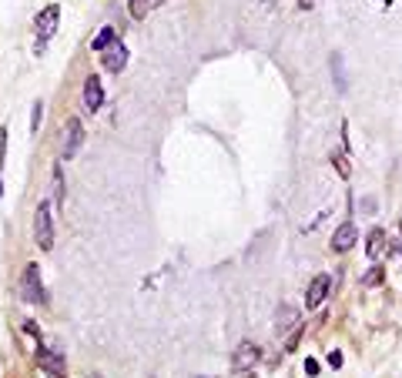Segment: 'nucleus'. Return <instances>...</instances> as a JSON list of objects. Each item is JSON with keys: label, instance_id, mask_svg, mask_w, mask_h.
I'll list each match as a JSON object with an SVG mask.
<instances>
[{"label": "nucleus", "instance_id": "obj_1", "mask_svg": "<svg viewBox=\"0 0 402 378\" xmlns=\"http://www.w3.org/2000/svg\"><path fill=\"white\" fill-rule=\"evenodd\" d=\"M34 241L41 251H50L54 248V211H50V204L41 201V208L34 214Z\"/></svg>", "mask_w": 402, "mask_h": 378}, {"label": "nucleus", "instance_id": "obj_2", "mask_svg": "<svg viewBox=\"0 0 402 378\" xmlns=\"http://www.w3.org/2000/svg\"><path fill=\"white\" fill-rule=\"evenodd\" d=\"M20 298L27 304L44 302V281H41V268L37 265H27L24 274H20Z\"/></svg>", "mask_w": 402, "mask_h": 378}, {"label": "nucleus", "instance_id": "obj_3", "mask_svg": "<svg viewBox=\"0 0 402 378\" xmlns=\"http://www.w3.org/2000/svg\"><path fill=\"white\" fill-rule=\"evenodd\" d=\"M81 144H84V124H81L78 118H67V124H64V141H61L64 161H71V158L81 151Z\"/></svg>", "mask_w": 402, "mask_h": 378}, {"label": "nucleus", "instance_id": "obj_4", "mask_svg": "<svg viewBox=\"0 0 402 378\" xmlns=\"http://www.w3.org/2000/svg\"><path fill=\"white\" fill-rule=\"evenodd\" d=\"M57 20H61V7H57V4H47L44 10L34 17V27H37V37H41V44L54 37V31H57Z\"/></svg>", "mask_w": 402, "mask_h": 378}, {"label": "nucleus", "instance_id": "obj_5", "mask_svg": "<svg viewBox=\"0 0 402 378\" xmlns=\"http://www.w3.org/2000/svg\"><path fill=\"white\" fill-rule=\"evenodd\" d=\"M258 358H262V348L255 345V342H242L232 355V368L235 372H248V368L258 365Z\"/></svg>", "mask_w": 402, "mask_h": 378}, {"label": "nucleus", "instance_id": "obj_6", "mask_svg": "<svg viewBox=\"0 0 402 378\" xmlns=\"http://www.w3.org/2000/svg\"><path fill=\"white\" fill-rule=\"evenodd\" d=\"M328 288H332V274H315L312 278V285H309V291H305V308H319V304L328 298Z\"/></svg>", "mask_w": 402, "mask_h": 378}, {"label": "nucleus", "instance_id": "obj_7", "mask_svg": "<svg viewBox=\"0 0 402 378\" xmlns=\"http://www.w3.org/2000/svg\"><path fill=\"white\" fill-rule=\"evenodd\" d=\"M101 104H104V84L97 80V77H88L84 80V111H101Z\"/></svg>", "mask_w": 402, "mask_h": 378}, {"label": "nucleus", "instance_id": "obj_8", "mask_svg": "<svg viewBox=\"0 0 402 378\" xmlns=\"http://www.w3.org/2000/svg\"><path fill=\"white\" fill-rule=\"evenodd\" d=\"M104 67H108L111 74H121L124 67H127V47L121 41H114V44L104 50Z\"/></svg>", "mask_w": 402, "mask_h": 378}, {"label": "nucleus", "instance_id": "obj_9", "mask_svg": "<svg viewBox=\"0 0 402 378\" xmlns=\"http://www.w3.org/2000/svg\"><path fill=\"white\" fill-rule=\"evenodd\" d=\"M356 241H359V227L352 225V221L339 225L335 227V234H332V248H335V251H349Z\"/></svg>", "mask_w": 402, "mask_h": 378}, {"label": "nucleus", "instance_id": "obj_10", "mask_svg": "<svg viewBox=\"0 0 402 378\" xmlns=\"http://www.w3.org/2000/svg\"><path fill=\"white\" fill-rule=\"evenodd\" d=\"M37 362H41V368H44L50 378H61L64 372H67V362H64L57 351H47V348H41V355H37Z\"/></svg>", "mask_w": 402, "mask_h": 378}, {"label": "nucleus", "instance_id": "obj_11", "mask_svg": "<svg viewBox=\"0 0 402 378\" xmlns=\"http://www.w3.org/2000/svg\"><path fill=\"white\" fill-rule=\"evenodd\" d=\"M366 255H369L372 261H379V258L386 255V231H382V227H372V231H369V244H366Z\"/></svg>", "mask_w": 402, "mask_h": 378}, {"label": "nucleus", "instance_id": "obj_12", "mask_svg": "<svg viewBox=\"0 0 402 378\" xmlns=\"http://www.w3.org/2000/svg\"><path fill=\"white\" fill-rule=\"evenodd\" d=\"M298 325V318H295V312L289 308V304H282L279 308V315H275V332H289V328H295Z\"/></svg>", "mask_w": 402, "mask_h": 378}, {"label": "nucleus", "instance_id": "obj_13", "mask_svg": "<svg viewBox=\"0 0 402 378\" xmlns=\"http://www.w3.org/2000/svg\"><path fill=\"white\" fill-rule=\"evenodd\" d=\"M127 4H131V7H127L131 17H134V20H144V17L151 14V7H158L161 0H127Z\"/></svg>", "mask_w": 402, "mask_h": 378}, {"label": "nucleus", "instance_id": "obj_14", "mask_svg": "<svg viewBox=\"0 0 402 378\" xmlns=\"http://www.w3.org/2000/svg\"><path fill=\"white\" fill-rule=\"evenodd\" d=\"M114 41H118V37H114V27H104V31H101V34H97V37L91 41V47H94V50H101V54H104V50H108V47L114 44Z\"/></svg>", "mask_w": 402, "mask_h": 378}, {"label": "nucleus", "instance_id": "obj_15", "mask_svg": "<svg viewBox=\"0 0 402 378\" xmlns=\"http://www.w3.org/2000/svg\"><path fill=\"white\" fill-rule=\"evenodd\" d=\"M54 208H57V211L64 208V174H61V167H54Z\"/></svg>", "mask_w": 402, "mask_h": 378}, {"label": "nucleus", "instance_id": "obj_16", "mask_svg": "<svg viewBox=\"0 0 402 378\" xmlns=\"http://www.w3.org/2000/svg\"><path fill=\"white\" fill-rule=\"evenodd\" d=\"M382 281H386V272H382L379 265H372V268H369V274L362 278V285H366V288H379V285H382Z\"/></svg>", "mask_w": 402, "mask_h": 378}, {"label": "nucleus", "instance_id": "obj_17", "mask_svg": "<svg viewBox=\"0 0 402 378\" xmlns=\"http://www.w3.org/2000/svg\"><path fill=\"white\" fill-rule=\"evenodd\" d=\"M332 74H335L339 91H345V71H342V57H339V54H332Z\"/></svg>", "mask_w": 402, "mask_h": 378}, {"label": "nucleus", "instance_id": "obj_18", "mask_svg": "<svg viewBox=\"0 0 402 378\" xmlns=\"http://www.w3.org/2000/svg\"><path fill=\"white\" fill-rule=\"evenodd\" d=\"M302 332H305V328H302V325H295L292 335L285 338V351H295V348H298V342H302Z\"/></svg>", "mask_w": 402, "mask_h": 378}, {"label": "nucleus", "instance_id": "obj_19", "mask_svg": "<svg viewBox=\"0 0 402 378\" xmlns=\"http://www.w3.org/2000/svg\"><path fill=\"white\" fill-rule=\"evenodd\" d=\"M332 164L339 167L342 178H349V174H352V167H349V158H345V154H332Z\"/></svg>", "mask_w": 402, "mask_h": 378}, {"label": "nucleus", "instance_id": "obj_20", "mask_svg": "<svg viewBox=\"0 0 402 378\" xmlns=\"http://www.w3.org/2000/svg\"><path fill=\"white\" fill-rule=\"evenodd\" d=\"M41 118H44V104H41V101H34V114H31V134H37V127H41Z\"/></svg>", "mask_w": 402, "mask_h": 378}, {"label": "nucleus", "instance_id": "obj_21", "mask_svg": "<svg viewBox=\"0 0 402 378\" xmlns=\"http://www.w3.org/2000/svg\"><path fill=\"white\" fill-rule=\"evenodd\" d=\"M328 365H332V368H342V351H328Z\"/></svg>", "mask_w": 402, "mask_h": 378}, {"label": "nucleus", "instance_id": "obj_22", "mask_svg": "<svg viewBox=\"0 0 402 378\" xmlns=\"http://www.w3.org/2000/svg\"><path fill=\"white\" fill-rule=\"evenodd\" d=\"M305 375H319V362H315V358H309V362H305Z\"/></svg>", "mask_w": 402, "mask_h": 378}, {"label": "nucleus", "instance_id": "obj_23", "mask_svg": "<svg viewBox=\"0 0 402 378\" xmlns=\"http://www.w3.org/2000/svg\"><path fill=\"white\" fill-rule=\"evenodd\" d=\"M298 7H302V10H312V7H315V0H298Z\"/></svg>", "mask_w": 402, "mask_h": 378}, {"label": "nucleus", "instance_id": "obj_24", "mask_svg": "<svg viewBox=\"0 0 402 378\" xmlns=\"http://www.w3.org/2000/svg\"><path fill=\"white\" fill-rule=\"evenodd\" d=\"M0 195H4V184H0Z\"/></svg>", "mask_w": 402, "mask_h": 378}, {"label": "nucleus", "instance_id": "obj_25", "mask_svg": "<svg viewBox=\"0 0 402 378\" xmlns=\"http://www.w3.org/2000/svg\"><path fill=\"white\" fill-rule=\"evenodd\" d=\"M399 231H402V221H399Z\"/></svg>", "mask_w": 402, "mask_h": 378}]
</instances>
